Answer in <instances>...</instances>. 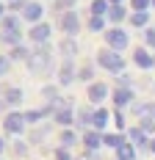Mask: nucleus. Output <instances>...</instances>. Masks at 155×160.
Here are the masks:
<instances>
[{
    "label": "nucleus",
    "instance_id": "obj_22",
    "mask_svg": "<svg viewBox=\"0 0 155 160\" xmlns=\"http://www.w3.org/2000/svg\"><path fill=\"white\" fill-rule=\"evenodd\" d=\"M103 28H105L103 17H92V19H89V31H103Z\"/></svg>",
    "mask_w": 155,
    "mask_h": 160
},
{
    "label": "nucleus",
    "instance_id": "obj_10",
    "mask_svg": "<svg viewBox=\"0 0 155 160\" xmlns=\"http://www.w3.org/2000/svg\"><path fill=\"white\" fill-rule=\"evenodd\" d=\"M0 25H3V33H17L19 31V19L17 17H3Z\"/></svg>",
    "mask_w": 155,
    "mask_h": 160
},
{
    "label": "nucleus",
    "instance_id": "obj_16",
    "mask_svg": "<svg viewBox=\"0 0 155 160\" xmlns=\"http://www.w3.org/2000/svg\"><path fill=\"white\" fill-rule=\"evenodd\" d=\"M6 102H8V105L22 102V91H19V88H8V91H6Z\"/></svg>",
    "mask_w": 155,
    "mask_h": 160
},
{
    "label": "nucleus",
    "instance_id": "obj_30",
    "mask_svg": "<svg viewBox=\"0 0 155 160\" xmlns=\"http://www.w3.org/2000/svg\"><path fill=\"white\" fill-rule=\"evenodd\" d=\"M144 39H147L150 47H155V31H147V33H144Z\"/></svg>",
    "mask_w": 155,
    "mask_h": 160
},
{
    "label": "nucleus",
    "instance_id": "obj_37",
    "mask_svg": "<svg viewBox=\"0 0 155 160\" xmlns=\"http://www.w3.org/2000/svg\"><path fill=\"white\" fill-rule=\"evenodd\" d=\"M152 6H155V0H152Z\"/></svg>",
    "mask_w": 155,
    "mask_h": 160
},
{
    "label": "nucleus",
    "instance_id": "obj_4",
    "mask_svg": "<svg viewBox=\"0 0 155 160\" xmlns=\"http://www.w3.org/2000/svg\"><path fill=\"white\" fill-rule=\"evenodd\" d=\"M61 28H64L67 36H75V33H78L80 22H78V14H75V11H67V14L61 17Z\"/></svg>",
    "mask_w": 155,
    "mask_h": 160
},
{
    "label": "nucleus",
    "instance_id": "obj_21",
    "mask_svg": "<svg viewBox=\"0 0 155 160\" xmlns=\"http://www.w3.org/2000/svg\"><path fill=\"white\" fill-rule=\"evenodd\" d=\"M108 14H111V19H114V22H119V19H125V8H122V6H111Z\"/></svg>",
    "mask_w": 155,
    "mask_h": 160
},
{
    "label": "nucleus",
    "instance_id": "obj_11",
    "mask_svg": "<svg viewBox=\"0 0 155 160\" xmlns=\"http://www.w3.org/2000/svg\"><path fill=\"white\" fill-rule=\"evenodd\" d=\"M58 80H61V83H72V80H75V69H72V64H69V61L61 66V75H58Z\"/></svg>",
    "mask_w": 155,
    "mask_h": 160
},
{
    "label": "nucleus",
    "instance_id": "obj_27",
    "mask_svg": "<svg viewBox=\"0 0 155 160\" xmlns=\"http://www.w3.org/2000/svg\"><path fill=\"white\" fill-rule=\"evenodd\" d=\"M45 116V111H31V113H25V122H39Z\"/></svg>",
    "mask_w": 155,
    "mask_h": 160
},
{
    "label": "nucleus",
    "instance_id": "obj_5",
    "mask_svg": "<svg viewBox=\"0 0 155 160\" xmlns=\"http://www.w3.org/2000/svg\"><path fill=\"white\" fill-rule=\"evenodd\" d=\"M3 124H6V130H8V132H22V124H25V116H22V113H8Z\"/></svg>",
    "mask_w": 155,
    "mask_h": 160
},
{
    "label": "nucleus",
    "instance_id": "obj_15",
    "mask_svg": "<svg viewBox=\"0 0 155 160\" xmlns=\"http://www.w3.org/2000/svg\"><path fill=\"white\" fill-rule=\"evenodd\" d=\"M92 124L94 127H105V124H108V111H94Z\"/></svg>",
    "mask_w": 155,
    "mask_h": 160
},
{
    "label": "nucleus",
    "instance_id": "obj_20",
    "mask_svg": "<svg viewBox=\"0 0 155 160\" xmlns=\"http://www.w3.org/2000/svg\"><path fill=\"white\" fill-rule=\"evenodd\" d=\"M11 58H14V61H22V58H25V61H28V58H31V52H28L25 47H14V52H11Z\"/></svg>",
    "mask_w": 155,
    "mask_h": 160
},
{
    "label": "nucleus",
    "instance_id": "obj_6",
    "mask_svg": "<svg viewBox=\"0 0 155 160\" xmlns=\"http://www.w3.org/2000/svg\"><path fill=\"white\" fill-rule=\"evenodd\" d=\"M42 14H45V8H42L39 3H28V6H25V11H22V17H25V19H31V22H36V25H39Z\"/></svg>",
    "mask_w": 155,
    "mask_h": 160
},
{
    "label": "nucleus",
    "instance_id": "obj_13",
    "mask_svg": "<svg viewBox=\"0 0 155 160\" xmlns=\"http://www.w3.org/2000/svg\"><path fill=\"white\" fill-rule=\"evenodd\" d=\"M114 99H116V105H127V102L133 99V91H130V88H119V91L114 94Z\"/></svg>",
    "mask_w": 155,
    "mask_h": 160
},
{
    "label": "nucleus",
    "instance_id": "obj_17",
    "mask_svg": "<svg viewBox=\"0 0 155 160\" xmlns=\"http://www.w3.org/2000/svg\"><path fill=\"white\" fill-rule=\"evenodd\" d=\"M61 50H64V55H67V61H69V58H72V55H75V42H72V39H64L61 42Z\"/></svg>",
    "mask_w": 155,
    "mask_h": 160
},
{
    "label": "nucleus",
    "instance_id": "obj_19",
    "mask_svg": "<svg viewBox=\"0 0 155 160\" xmlns=\"http://www.w3.org/2000/svg\"><path fill=\"white\" fill-rule=\"evenodd\" d=\"M103 144H108V146H114V149H119L125 141H122V135H105V138H103Z\"/></svg>",
    "mask_w": 155,
    "mask_h": 160
},
{
    "label": "nucleus",
    "instance_id": "obj_34",
    "mask_svg": "<svg viewBox=\"0 0 155 160\" xmlns=\"http://www.w3.org/2000/svg\"><path fill=\"white\" fill-rule=\"evenodd\" d=\"M111 3H114V6H119V3H122V0H111Z\"/></svg>",
    "mask_w": 155,
    "mask_h": 160
},
{
    "label": "nucleus",
    "instance_id": "obj_26",
    "mask_svg": "<svg viewBox=\"0 0 155 160\" xmlns=\"http://www.w3.org/2000/svg\"><path fill=\"white\" fill-rule=\"evenodd\" d=\"M61 144H64V146L75 144V132H69V130H64V135H61Z\"/></svg>",
    "mask_w": 155,
    "mask_h": 160
},
{
    "label": "nucleus",
    "instance_id": "obj_12",
    "mask_svg": "<svg viewBox=\"0 0 155 160\" xmlns=\"http://www.w3.org/2000/svg\"><path fill=\"white\" fill-rule=\"evenodd\" d=\"M108 14V0H94L92 3V17H103Z\"/></svg>",
    "mask_w": 155,
    "mask_h": 160
},
{
    "label": "nucleus",
    "instance_id": "obj_29",
    "mask_svg": "<svg viewBox=\"0 0 155 160\" xmlns=\"http://www.w3.org/2000/svg\"><path fill=\"white\" fill-rule=\"evenodd\" d=\"M78 78H80V80H89V78H92V66H83V69L78 72Z\"/></svg>",
    "mask_w": 155,
    "mask_h": 160
},
{
    "label": "nucleus",
    "instance_id": "obj_23",
    "mask_svg": "<svg viewBox=\"0 0 155 160\" xmlns=\"http://www.w3.org/2000/svg\"><path fill=\"white\" fill-rule=\"evenodd\" d=\"M56 119H58V124H69V122H72V113H69V108H67V111H58V113H56Z\"/></svg>",
    "mask_w": 155,
    "mask_h": 160
},
{
    "label": "nucleus",
    "instance_id": "obj_7",
    "mask_svg": "<svg viewBox=\"0 0 155 160\" xmlns=\"http://www.w3.org/2000/svg\"><path fill=\"white\" fill-rule=\"evenodd\" d=\"M31 39L33 42H39V44H45L47 39H50V25H42V22H39V25H33V31H31Z\"/></svg>",
    "mask_w": 155,
    "mask_h": 160
},
{
    "label": "nucleus",
    "instance_id": "obj_1",
    "mask_svg": "<svg viewBox=\"0 0 155 160\" xmlns=\"http://www.w3.org/2000/svg\"><path fill=\"white\" fill-rule=\"evenodd\" d=\"M28 66H31L36 75L47 72V66H50V50H47V47H39L36 52H31V58H28Z\"/></svg>",
    "mask_w": 155,
    "mask_h": 160
},
{
    "label": "nucleus",
    "instance_id": "obj_32",
    "mask_svg": "<svg viewBox=\"0 0 155 160\" xmlns=\"http://www.w3.org/2000/svg\"><path fill=\"white\" fill-rule=\"evenodd\" d=\"M6 69H8V61H6V58H0V75H3Z\"/></svg>",
    "mask_w": 155,
    "mask_h": 160
},
{
    "label": "nucleus",
    "instance_id": "obj_28",
    "mask_svg": "<svg viewBox=\"0 0 155 160\" xmlns=\"http://www.w3.org/2000/svg\"><path fill=\"white\" fill-rule=\"evenodd\" d=\"M150 3H152V0H133V8H136V11H144Z\"/></svg>",
    "mask_w": 155,
    "mask_h": 160
},
{
    "label": "nucleus",
    "instance_id": "obj_31",
    "mask_svg": "<svg viewBox=\"0 0 155 160\" xmlns=\"http://www.w3.org/2000/svg\"><path fill=\"white\" fill-rule=\"evenodd\" d=\"M56 158H58V160H72V158H69V152H67V149H58V152H56Z\"/></svg>",
    "mask_w": 155,
    "mask_h": 160
},
{
    "label": "nucleus",
    "instance_id": "obj_14",
    "mask_svg": "<svg viewBox=\"0 0 155 160\" xmlns=\"http://www.w3.org/2000/svg\"><path fill=\"white\" fill-rule=\"evenodd\" d=\"M83 144H86V149H97V146L103 144V138H100L97 132H86V138H83Z\"/></svg>",
    "mask_w": 155,
    "mask_h": 160
},
{
    "label": "nucleus",
    "instance_id": "obj_33",
    "mask_svg": "<svg viewBox=\"0 0 155 160\" xmlns=\"http://www.w3.org/2000/svg\"><path fill=\"white\" fill-rule=\"evenodd\" d=\"M3 11H6V8H3V3H0V19H3Z\"/></svg>",
    "mask_w": 155,
    "mask_h": 160
},
{
    "label": "nucleus",
    "instance_id": "obj_24",
    "mask_svg": "<svg viewBox=\"0 0 155 160\" xmlns=\"http://www.w3.org/2000/svg\"><path fill=\"white\" fill-rule=\"evenodd\" d=\"M130 19H133V25H147V11H136Z\"/></svg>",
    "mask_w": 155,
    "mask_h": 160
},
{
    "label": "nucleus",
    "instance_id": "obj_3",
    "mask_svg": "<svg viewBox=\"0 0 155 160\" xmlns=\"http://www.w3.org/2000/svg\"><path fill=\"white\" fill-rule=\"evenodd\" d=\"M105 42H108L111 50H122V47H127V33L119 31V28H114V31L105 33Z\"/></svg>",
    "mask_w": 155,
    "mask_h": 160
},
{
    "label": "nucleus",
    "instance_id": "obj_9",
    "mask_svg": "<svg viewBox=\"0 0 155 160\" xmlns=\"http://www.w3.org/2000/svg\"><path fill=\"white\" fill-rule=\"evenodd\" d=\"M105 94H108V88H105L103 83H94V86H89V99H92V102L105 99Z\"/></svg>",
    "mask_w": 155,
    "mask_h": 160
},
{
    "label": "nucleus",
    "instance_id": "obj_35",
    "mask_svg": "<svg viewBox=\"0 0 155 160\" xmlns=\"http://www.w3.org/2000/svg\"><path fill=\"white\" fill-rule=\"evenodd\" d=\"M3 146H6V144H3V138H0V152H3Z\"/></svg>",
    "mask_w": 155,
    "mask_h": 160
},
{
    "label": "nucleus",
    "instance_id": "obj_8",
    "mask_svg": "<svg viewBox=\"0 0 155 160\" xmlns=\"http://www.w3.org/2000/svg\"><path fill=\"white\" fill-rule=\"evenodd\" d=\"M133 58H136V64H139L141 69H150V66L155 64V61H152V55H150L147 50H136V52H133Z\"/></svg>",
    "mask_w": 155,
    "mask_h": 160
},
{
    "label": "nucleus",
    "instance_id": "obj_2",
    "mask_svg": "<svg viewBox=\"0 0 155 160\" xmlns=\"http://www.w3.org/2000/svg\"><path fill=\"white\" fill-rule=\"evenodd\" d=\"M97 61L105 66L108 72H122V66H125V61H122V55L116 52V50H103L100 55H97Z\"/></svg>",
    "mask_w": 155,
    "mask_h": 160
},
{
    "label": "nucleus",
    "instance_id": "obj_25",
    "mask_svg": "<svg viewBox=\"0 0 155 160\" xmlns=\"http://www.w3.org/2000/svg\"><path fill=\"white\" fill-rule=\"evenodd\" d=\"M130 141L133 144H144V130H130Z\"/></svg>",
    "mask_w": 155,
    "mask_h": 160
},
{
    "label": "nucleus",
    "instance_id": "obj_36",
    "mask_svg": "<svg viewBox=\"0 0 155 160\" xmlns=\"http://www.w3.org/2000/svg\"><path fill=\"white\" fill-rule=\"evenodd\" d=\"M150 149H152V152H155V141H152V144H150Z\"/></svg>",
    "mask_w": 155,
    "mask_h": 160
},
{
    "label": "nucleus",
    "instance_id": "obj_18",
    "mask_svg": "<svg viewBox=\"0 0 155 160\" xmlns=\"http://www.w3.org/2000/svg\"><path fill=\"white\" fill-rule=\"evenodd\" d=\"M116 155H119V160H133V146H130V144H122L119 149H116Z\"/></svg>",
    "mask_w": 155,
    "mask_h": 160
}]
</instances>
